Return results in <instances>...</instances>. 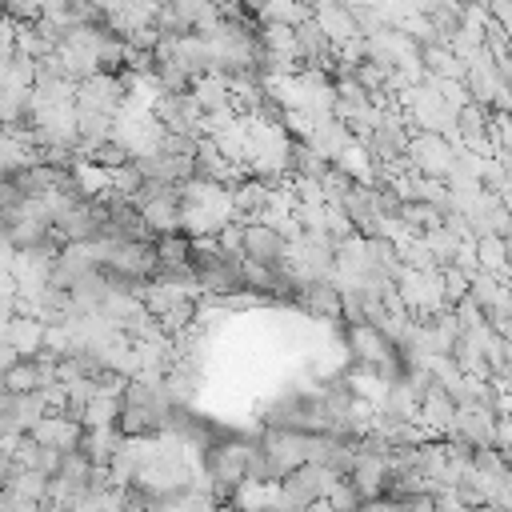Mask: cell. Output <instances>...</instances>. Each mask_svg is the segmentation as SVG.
Returning a JSON list of instances; mask_svg holds the SVG:
<instances>
[{"label": "cell", "mask_w": 512, "mask_h": 512, "mask_svg": "<svg viewBox=\"0 0 512 512\" xmlns=\"http://www.w3.org/2000/svg\"><path fill=\"white\" fill-rule=\"evenodd\" d=\"M292 40H296V60H304L308 68H328L340 56V44L328 36V28L316 16H304L300 24H292Z\"/></svg>", "instance_id": "3"}, {"label": "cell", "mask_w": 512, "mask_h": 512, "mask_svg": "<svg viewBox=\"0 0 512 512\" xmlns=\"http://www.w3.org/2000/svg\"><path fill=\"white\" fill-rule=\"evenodd\" d=\"M0 336L16 348V356H36L44 348V320L32 316V312H12L0 324Z\"/></svg>", "instance_id": "7"}, {"label": "cell", "mask_w": 512, "mask_h": 512, "mask_svg": "<svg viewBox=\"0 0 512 512\" xmlns=\"http://www.w3.org/2000/svg\"><path fill=\"white\" fill-rule=\"evenodd\" d=\"M12 312H16V284H12V276H4V280H0V324H4Z\"/></svg>", "instance_id": "8"}, {"label": "cell", "mask_w": 512, "mask_h": 512, "mask_svg": "<svg viewBox=\"0 0 512 512\" xmlns=\"http://www.w3.org/2000/svg\"><path fill=\"white\" fill-rule=\"evenodd\" d=\"M332 476H336V472H328L324 464L300 460L296 468H288V472L276 480V484H280V500H284V504H296V508H308V504L324 500Z\"/></svg>", "instance_id": "2"}, {"label": "cell", "mask_w": 512, "mask_h": 512, "mask_svg": "<svg viewBox=\"0 0 512 512\" xmlns=\"http://www.w3.org/2000/svg\"><path fill=\"white\" fill-rule=\"evenodd\" d=\"M12 256H16V248H12L8 240H0V280L12 272Z\"/></svg>", "instance_id": "9"}, {"label": "cell", "mask_w": 512, "mask_h": 512, "mask_svg": "<svg viewBox=\"0 0 512 512\" xmlns=\"http://www.w3.org/2000/svg\"><path fill=\"white\" fill-rule=\"evenodd\" d=\"M16 360H20V356H16V348H12V344L0 336V372H4L8 364H16Z\"/></svg>", "instance_id": "10"}, {"label": "cell", "mask_w": 512, "mask_h": 512, "mask_svg": "<svg viewBox=\"0 0 512 512\" xmlns=\"http://www.w3.org/2000/svg\"><path fill=\"white\" fill-rule=\"evenodd\" d=\"M240 256L248 264H256V268H284V256H288L284 228L268 224L264 216L240 224Z\"/></svg>", "instance_id": "1"}, {"label": "cell", "mask_w": 512, "mask_h": 512, "mask_svg": "<svg viewBox=\"0 0 512 512\" xmlns=\"http://www.w3.org/2000/svg\"><path fill=\"white\" fill-rule=\"evenodd\" d=\"M296 304H300L308 316H316V320H340V288L332 284V276L300 280Z\"/></svg>", "instance_id": "6"}, {"label": "cell", "mask_w": 512, "mask_h": 512, "mask_svg": "<svg viewBox=\"0 0 512 512\" xmlns=\"http://www.w3.org/2000/svg\"><path fill=\"white\" fill-rule=\"evenodd\" d=\"M32 440L36 444H52V448H80V440H84V420L80 416H72V412H64V408H48L36 424H32Z\"/></svg>", "instance_id": "4"}, {"label": "cell", "mask_w": 512, "mask_h": 512, "mask_svg": "<svg viewBox=\"0 0 512 512\" xmlns=\"http://www.w3.org/2000/svg\"><path fill=\"white\" fill-rule=\"evenodd\" d=\"M48 412L44 404V392L32 388V392H4L0 396V424L8 432H32V424Z\"/></svg>", "instance_id": "5"}, {"label": "cell", "mask_w": 512, "mask_h": 512, "mask_svg": "<svg viewBox=\"0 0 512 512\" xmlns=\"http://www.w3.org/2000/svg\"><path fill=\"white\" fill-rule=\"evenodd\" d=\"M4 436H8V428H4V424H0V444H4Z\"/></svg>", "instance_id": "11"}]
</instances>
